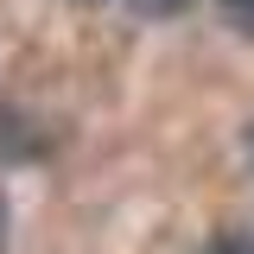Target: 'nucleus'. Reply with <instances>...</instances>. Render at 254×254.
<instances>
[{"instance_id":"obj_3","label":"nucleus","mask_w":254,"mask_h":254,"mask_svg":"<svg viewBox=\"0 0 254 254\" xmlns=\"http://www.w3.org/2000/svg\"><path fill=\"white\" fill-rule=\"evenodd\" d=\"M133 6H140V13H153V19H165V13H185L190 0H133Z\"/></svg>"},{"instance_id":"obj_5","label":"nucleus","mask_w":254,"mask_h":254,"mask_svg":"<svg viewBox=\"0 0 254 254\" xmlns=\"http://www.w3.org/2000/svg\"><path fill=\"white\" fill-rule=\"evenodd\" d=\"M0 229H6V210H0Z\"/></svg>"},{"instance_id":"obj_2","label":"nucleus","mask_w":254,"mask_h":254,"mask_svg":"<svg viewBox=\"0 0 254 254\" xmlns=\"http://www.w3.org/2000/svg\"><path fill=\"white\" fill-rule=\"evenodd\" d=\"M222 19L235 32H254V0H222Z\"/></svg>"},{"instance_id":"obj_1","label":"nucleus","mask_w":254,"mask_h":254,"mask_svg":"<svg viewBox=\"0 0 254 254\" xmlns=\"http://www.w3.org/2000/svg\"><path fill=\"white\" fill-rule=\"evenodd\" d=\"M203 254H254V235H242V229H222V235H216Z\"/></svg>"},{"instance_id":"obj_4","label":"nucleus","mask_w":254,"mask_h":254,"mask_svg":"<svg viewBox=\"0 0 254 254\" xmlns=\"http://www.w3.org/2000/svg\"><path fill=\"white\" fill-rule=\"evenodd\" d=\"M248 159H254V127H248Z\"/></svg>"}]
</instances>
